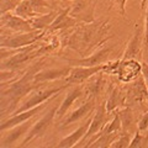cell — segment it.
Masks as SVG:
<instances>
[{"instance_id":"1","label":"cell","mask_w":148,"mask_h":148,"mask_svg":"<svg viewBox=\"0 0 148 148\" xmlns=\"http://www.w3.org/2000/svg\"><path fill=\"white\" fill-rule=\"evenodd\" d=\"M109 18L94 20L89 24H78L75 27L67 30V36L63 40V46L75 51L82 57H88L95 48L105 45L111 38L109 35Z\"/></svg>"},{"instance_id":"2","label":"cell","mask_w":148,"mask_h":148,"mask_svg":"<svg viewBox=\"0 0 148 148\" xmlns=\"http://www.w3.org/2000/svg\"><path fill=\"white\" fill-rule=\"evenodd\" d=\"M42 61L36 62L30 68H27L24 75L20 79L11 83V84L1 85V117L11 116L17 109V105L21 104V101L26 98L27 94H30L36 88L43 85V83H36L35 75L41 69Z\"/></svg>"},{"instance_id":"3","label":"cell","mask_w":148,"mask_h":148,"mask_svg":"<svg viewBox=\"0 0 148 148\" xmlns=\"http://www.w3.org/2000/svg\"><path fill=\"white\" fill-rule=\"evenodd\" d=\"M68 86H72L71 84H64L61 86H49V88H43L42 85L36 88L35 90H32L30 92V96H27L26 99H24L21 101V104L18 105V108L15 110V112L12 115H16V114H20L22 111H26V110H30L32 108H36V106L41 105L45 101H47L49 99H52L54 95L59 94L61 91H63Z\"/></svg>"},{"instance_id":"4","label":"cell","mask_w":148,"mask_h":148,"mask_svg":"<svg viewBox=\"0 0 148 148\" xmlns=\"http://www.w3.org/2000/svg\"><path fill=\"white\" fill-rule=\"evenodd\" d=\"M47 31L35 30L31 32H1V48H20L41 41Z\"/></svg>"},{"instance_id":"5","label":"cell","mask_w":148,"mask_h":148,"mask_svg":"<svg viewBox=\"0 0 148 148\" xmlns=\"http://www.w3.org/2000/svg\"><path fill=\"white\" fill-rule=\"evenodd\" d=\"M126 90H127L126 106H131L132 108V105H136L145 112L148 111V86L142 74L137 79L130 83V85L126 86Z\"/></svg>"},{"instance_id":"6","label":"cell","mask_w":148,"mask_h":148,"mask_svg":"<svg viewBox=\"0 0 148 148\" xmlns=\"http://www.w3.org/2000/svg\"><path fill=\"white\" fill-rule=\"evenodd\" d=\"M114 116V114H110L108 110H106V105H105V101L104 103L99 104L96 106V110H95V114L91 116V121L89 125V128H88L86 133L84 135V137L82 138L80 141V145H77V147H85L86 143L91 140L92 136H95L96 133H99L103 131V128L106 126L111 117Z\"/></svg>"},{"instance_id":"7","label":"cell","mask_w":148,"mask_h":148,"mask_svg":"<svg viewBox=\"0 0 148 148\" xmlns=\"http://www.w3.org/2000/svg\"><path fill=\"white\" fill-rule=\"evenodd\" d=\"M57 109L58 108L52 106V108L46 111V112L37 120V121H35V123L32 125V127L29 130V132L26 133V137L22 140V142L18 145V147H26V146H29V143L32 142L34 140H37V138L42 137L45 133L47 132L49 126L52 125L53 120L56 119Z\"/></svg>"},{"instance_id":"8","label":"cell","mask_w":148,"mask_h":148,"mask_svg":"<svg viewBox=\"0 0 148 148\" xmlns=\"http://www.w3.org/2000/svg\"><path fill=\"white\" fill-rule=\"evenodd\" d=\"M112 46L105 45L103 47H100L99 49H96L95 52H92L88 57H83L80 59H69L66 58V61L68 64H71L72 67L80 66V67H94V66H100L108 62L110 53L112 52Z\"/></svg>"},{"instance_id":"9","label":"cell","mask_w":148,"mask_h":148,"mask_svg":"<svg viewBox=\"0 0 148 148\" xmlns=\"http://www.w3.org/2000/svg\"><path fill=\"white\" fill-rule=\"evenodd\" d=\"M98 0H74L71 9V16L79 24H89L95 20L94 11Z\"/></svg>"},{"instance_id":"10","label":"cell","mask_w":148,"mask_h":148,"mask_svg":"<svg viewBox=\"0 0 148 148\" xmlns=\"http://www.w3.org/2000/svg\"><path fill=\"white\" fill-rule=\"evenodd\" d=\"M106 66H108V62L104 64H100V66H94V67H80V66L72 67L68 77L66 78V83L71 85L82 84V83L89 80L95 74H98L100 72L104 73Z\"/></svg>"},{"instance_id":"11","label":"cell","mask_w":148,"mask_h":148,"mask_svg":"<svg viewBox=\"0 0 148 148\" xmlns=\"http://www.w3.org/2000/svg\"><path fill=\"white\" fill-rule=\"evenodd\" d=\"M59 94H61V92H59ZM57 95H58V94H57ZM57 95H54V96H57ZM54 96H53V98H54ZM53 98H52V99H53ZM52 99L45 101V103H42V104L38 105V106H36V108H32V109H30V110L22 111V112L16 114V115H11V116H9V117L5 120V121L3 120L1 126H0V130H1V132H3V131H6V130H9V128L15 127V126H17V125L24 123L25 121H29V120H31L32 117H35L36 115L41 114V112H42V111L48 106V104L51 103V100H52Z\"/></svg>"},{"instance_id":"12","label":"cell","mask_w":148,"mask_h":148,"mask_svg":"<svg viewBox=\"0 0 148 148\" xmlns=\"http://www.w3.org/2000/svg\"><path fill=\"white\" fill-rule=\"evenodd\" d=\"M0 22H1V29H5V31L9 32H31L36 30L29 20H25L16 14H3L0 17Z\"/></svg>"},{"instance_id":"13","label":"cell","mask_w":148,"mask_h":148,"mask_svg":"<svg viewBox=\"0 0 148 148\" xmlns=\"http://www.w3.org/2000/svg\"><path fill=\"white\" fill-rule=\"evenodd\" d=\"M142 74V64L136 59H121L117 69V78L121 83H131Z\"/></svg>"},{"instance_id":"14","label":"cell","mask_w":148,"mask_h":148,"mask_svg":"<svg viewBox=\"0 0 148 148\" xmlns=\"http://www.w3.org/2000/svg\"><path fill=\"white\" fill-rule=\"evenodd\" d=\"M94 109H96V99L95 98H86L85 103H83L77 110H74L72 114H69L67 117L63 119V121L61 122V128H66L69 125L75 123L79 121V120L88 117Z\"/></svg>"},{"instance_id":"15","label":"cell","mask_w":148,"mask_h":148,"mask_svg":"<svg viewBox=\"0 0 148 148\" xmlns=\"http://www.w3.org/2000/svg\"><path fill=\"white\" fill-rule=\"evenodd\" d=\"M126 101H127L126 88H122L120 85L111 86L109 95H108V99L105 101L106 110H108L110 114H112L115 111L125 108V106H126Z\"/></svg>"},{"instance_id":"16","label":"cell","mask_w":148,"mask_h":148,"mask_svg":"<svg viewBox=\"0 0 148 148\" xmlns=\"http://www.w3.org/2000/svg\"><path fill=\"white\" fill-rule=\"evenodd\" d=\"M143 27L141 25H136L133 35L127 43V47L125 49L121 59H136L140 57L141 51H142V45L145 41V36H143Z\"/></svg>"},{"instance_id":"17","label":"cell","mask_w":148,"mask_h":148,"mask_svg":"<svg viewBox=\"0 0 148 148\" xmlns=\"http://www.w3.org/2000/svg\"><path fill=\"white\" fill-rule=\"evenodd\" d=\"M71 9H72V6H68L66 9H63V10H59L57 17H56V20L53 21V24L51 25V27L47 30L48 34L56 32V31L71 30L79 24L75 18L71 16Z\"/></svg>"},{"instance_id":"18","label":"cell","mask_w":148,"mask_h":148,"mask_svg":"<svg viewBox=\"0 0 148 148\" xmlns=\"http://www.w3.org/2000/svg\"><path fill=\"white\" fill-rule=\"evenodd\" d=\"M35 122L29 120V121H25L24 123L17 125V126L9 128L6 131H9L8 133H4L1 135V147H11L14 146V143H16L18 141V138H21L24 135H26L29 132V130L32 127V125Z\"/></svg>"},{"instance_id":"19","label":"cell","mask_w":148,"mask_h":148,"mask_svg":"<svg viewBox=\"0 0 148 148\" xmlns=\"http://www.w3.org/2000/svg\"><path fill=\"white\" fill-rule=\"evenodd\" d=\"M85 94V88L84 85H82V84H77L75 86H73L71 90H69L67 92V96H66V99H64L62 101V104L58 106V109H57V114H56V119L57 120H61L63 119L64 116H66V114H67V111L69 110V108L75 103V101L80 98V96H83Z\"/></svg>"},{"instance_id":"20","label":"cell","mask_w":148,"mask_h":148,"mask_svg":"<svg viewBox=\"0 0 148 148\" xmlns=\"http://www.w3.org/2000/svg\"><path fill=\"white\" fill-rule=\"evenodd\" d=\"M72 69V66L64 67V68H47V69H40L35 75L36 83H48L52 80H57L61 78H67L69 72Z\"/></svg>"},{"instance_id":"21","label":"cell","mask_w":148,"mask_h":148,"mask_svg":"<svg viewBox=\"0 0 148 148\" xmlns=\"http://www.w3.org/2000/svg\"><path fill=\"white\" fill-rule=\"evenodd\" d=\"M91 121V116H89L88 121L85 123L80 125L75 131L72 132L71 135H68L67 137H64L63 140L59 141V143L57 145L58 148H72V147H77V145L82 141V138L84 137V135L86 133L88 128H89V125Z\"/></svg>"},{"instance_id":"22","label":"cell","mask_w":148,"mask_h":148,"mask_svg":"<svg viewBox=\"0 0 148 148\" xmlns=\"http://www.w3.org/2000/svg\"><path fill=\"white\" fill-rule=\"evenodd\" d=\"M103 72H100L98 74H95L92 77V79L90 78V82L84 86L85 88V94H86V98H95L98 99V96H100L103 94V91L105 89V84H106V80L104 75L101 74Z\"/></svg>"},{"instance_id":"23","label":"cell","mask_w":148,"mask_h":148,"mask_svg":"<svg viewBox=\"0 0 148 148\" xmlns=\"http://www.w3.org/2000/svg\"><path fill=\"white\" fill-rule=\"evenodd\" d=\"M58 12H59V10H54L53 9L52 11H49L47 14H41V15L34 17L32 20H30V22L36 30L47 31L51 27V25L53 24V21L56 20Z\"/></svg>"},{"instance_id":"24","label":"cell","mask_w":148,"mask_h":148,"mask_svg":"<svg viewBox=\"0 0 148 148\" xmlns=\"http://www.w3.org/2000/svg\"><path fill=\"white\" fill-rule=\"evenodd\" d=\"M15 14L18 16H21L22 18H25V20H32L34 17L41 15V14L37 12L34 6H32V4L30 0H21L20 4L17 5V8L15 9Z\"/></svg>"},{"instance_id":"25","label":"cell","mask_w":148,"mask_h":148,"mask_svg":"<svg viewBox=\"0 0 148 148\" xmlns=\"http://www.w3.org/2000/svg\"><path fill=\"white\" fill-rule=\"evenodd\" d=\"M117 112H119L120 119H121V122H122V131L130 133V130H131V126L133 123V119H135L132 108L131 106H125V108L117 110Z\"/></svg>"},{"instance_id":"26","label":"cell","mask_w":148,"mask_h":148,"mask_svg":"<svg viewBox=\"0 0 148 148\" xmlns=\"http://www.w3.org/2000/svg\"><path fill=\"white\" fill-rule=\"evenodd\" d=\"M131 133L128 132H123L120 133V136L111 143V148H127L130 147V143H131Z\"/></svg>"},{"instance_id":"27","label":"cell","mask_w":148,"mask_h":148,"mask_svg":"<svg viewBox=\"0 0 148 148\" xmlns=\"http://www.w3.org/2000/svg\"><path fill=\"white\" fill-rule=\"evenodd\" d=\"M148 143V136L142 135L141 131L135 132V136L131 140V143H130V147L131 148H141V147H146Z\"/></svg>"},{"instance_id":"28","label":"cell","mask_w":148,"mask_h":148,"mask_svg":"<svg viewBox=\"0 0 148 148\" xmlns=\"http://www.w3.org/2000/svg\"><path fill=\"white\" fill-rule=\"evenodd\" d=\"M32 6L38 14H47L49 11H52V5L47 1V0H30Z\"/></svg>"},{"instance_id":"29","label":"cell","mask_w":148,"mask_h":148,"mask_svg":"<svg viewBox=\"0 0 148 148\" xmlns=\"http://www.w3.org/2000/svg\"><path fill=\"white\" fill-rule=\"evenodd\" d=\"M21 0H1V5H0V12L6 14L10 12L11 10H15L17 8V5L20 4Z\"/></svg>"},{"instance_id":"30","label":"cell","mask_w":148,"mask_h":148,"mask_svg":"<svg viewBox=\"0 0 148 148\" xmlns=\"http://www.w3.org/2000/svg\"><path fill=\"white\" fill-rule=\"evenodd\" d=\"M137 130L141 132H146L148 131V111H146L145 115L138 120L137 122Z\"/></svg>"},{"instance_id":"31","label":"cell","mask_w":148,"mask_h":148,"mask_svg":"<svg viewBox=\"0 0 148 148\" xmlns=\"http://www.w3.org/2000/svg\"><path fill=\"white\" fill-rule=\"evenodd\" d=\"M126 1L127 0H115L116 6H117L119 11H120V14H121L122 16H126Z\"/></svg>"},{"instance_id":"32","label":"cell","mask_w":148,"mask_h":148,"mask_svg":"<svg viewBox=\"0 0 148 148\" xmlns=\"http://www.w3.org/2000/svg\"><path fill=\"white\" fill-rule=\"evenodd\" d=\"M145 45L148 48V8L146 12V25H145Z\"/></svg>"},{"instance_id":"33","label":"cell","mask_w":148,"mask_h":148,"mask_svg":"<svg viewBox=\"0 0 148 148\" xmlns=\"http://www.w3.org/2000/svg\"><path fill=\"white\" fill-rule=\"evenodd\" d=\"M142 75L148 85V64L147 63H142Z\"/></svg>"},{"instance_id":"34","label":"cell","mask_w":148,"mask_h":148,"mask_svg":"<svg viewBox=\"0 0 148 148\" xmlns=\"http://www.w3.org/2000/svg\"><path fill=\"white\" fill-rule=\"evenodd\" d=\"M147 3H148V0H141V9L142 10H143V8H146Z\"/></svg>"},{"instance_id":"35","label":"cell","mask_w":148,"mask_h":148,"mask_svg":"<svg viewBox=\"0 0 148 148\" xmlns=\"http://www.w3.org/2000/svg\"><path fill=\"white\" fill-rule=\"evenodd\" d=\"M147 86H148V85H147Z\"/></svg>"}]
</instances>
